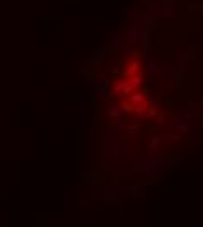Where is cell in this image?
Returning <instances> with one entry per match:
<instances>
[{"label":"cell","mask_w":203,"mask_h":227,"mask_svg":"<svg viewBox=\"0 0 203 227\" xmlns=\"http://www.w3.org/2000/svg\"><path fill=\"white\" fill-rule=\"evenodd\" d=\"M144 100V94L142 93H133L132 96H130V102L133 103V105H137V103H140Z\"/></svg>","instance_id":"obj_2"},{"label":"cell","mask_w":203,"mask_h":227,"mask_svg":"<svg viewBox=\"0 0 203 227\" xmlns=\"http://www.w3.org/2000/svg\"><path fill=\"white\" fill-rule=\"evenodd\" d=\"M121 114V108H119V105H112V107L109 108V115L110 117H117Z\"/></svg>","instance_id":"obj_3"},{"label":"cell","mask_w":203,"mask_h":227,"mask_svg":"<svg viewBox=\"0 0 203 227\" xmlns=\"http://www.w3.org/2000/svg\"><path fill=\"white\" fill-rule=\"evenodd\" d=\"M130 84H132L133 87H135V86H142V84H144V77H140V75H138V77H132Z\"/></svg>","instance_id":"obj_5"},{"label":"cell","mask_w":203,"mask_h":227,"mask_svg":"<svg viewBox=\"0 0 203 227\" xmlns=\"http://www.w3.org/2000/svg\"><path fill=\"white\" fill-rule=\"evenodd\" d=\"M126 133H128V136H135L137 135V128H135V126H128Z\"/></svg>","instance_id":"obj_6"},{"label":"cell","mask_w":203,"mask_h":227,"mask_svg":"<svg viewBox=\"0 0 203 227\" xmlns=\"http://www.w3.org/2000/svg\"><path fill=\"white\" fill-rule=\"evenodd\" d=\"M140 68V63L138 61H135V63H132V66H130V74H135V72Z\"/></svg>","instance_id":"obj_7"},{"label":"cell","mask_w":203,"mask_h":227,"mask_svg":"<svg viewBox=\"0 0 203 227\" xmlns=\"http://www.w3.org/2000/svg\"><path fill=\"white\" fill-rule=\"evenodd\" d=\"M114 121L116 122H117V128H119V129H124V128H126V124H124V117H123V115H117V117H114Z\"/></svg>","instance_id":"obj_4"},{"label":"cell","mask_w":203,"mask_h":227,"mask_svg":"<svg viewBox=\"0 0 203 227\" xmlns=\"http://www.w3.org/2000/svg\"><path fill=\"white\" fill-rule=\"evenodd\" d=\"M135 112H137L138 121H140V122H144V121H145V117H147L149 108L145 107V105H140V107H135Z\"/></svg>","instance_id":"obj_1"}]
</instances>
